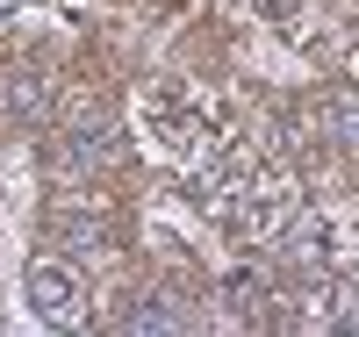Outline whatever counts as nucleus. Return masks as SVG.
<instances>
[{
  "label": "nucleus",
  "mask_w": 359,
  "mask_h": 337,
  "mask_svg": "<svg viewBox=\"0 0 359 337\" xmlns=\"http://www.w3.org/2000/svg\"><path fill=\"white\" fill-rule=\"evenodd\" d=\"M22 287H29V309H36L43 323H79V309H86V280H79V266L72 259H36L22 273Z\"/></svg>",
  "instance_id": "f257e3e1"
},
{
  "label": "nucleus",
  "mask_w": 359,
  "mask_h": 337,
  "mask_svg": "<svg viewBox=\"0 0 359 337\" xmlns=\"http://www.w3.org/2000/svg\"><path fill=\"white\" fill-rule=\"evenodd\" d=\"M57 158H65L72 172H101L123 158V130H115L108 115H72L65 137H57Z\"/></svg>",
  "instance_id": "f03ea898"
},
{
  "label": "nucleus",
  "mask_w": 359,
  "mask_h": 337,
  "mask_svg": "<svg viewBox=\"0 0 359 337\" xmlns=\"http://www.w3.org/2000/svg\"><path fill=\"white\" fill-rule=\"evenodd\" d=\"M187 323H194V316L180 309L172 294H137L130 309H123V330H130V337H172V330H187Z\"/></svg>",
  "instance_id": "7ed1b4c3"
},
{
  "label": "nucleus",
  "mask_w": 359,
  "mask_h": 337,
  "mask_svg": "<svg viewBox=\"0 0 359 337\" xmlns=\"http://www.w3.org/2000/svg\"><path fill=\"white\" fill-rule=\"evenodd\" d=\"M0 101H8V122H15V130H43V122H50V86H43V72H15Z\"/></svg>",
  "instance_id": "20e7f679"
},
{
  "label": "nucleus",
  "mask_w": 359,
  "mask_h": 337,
  "mask_svg": "<svg viewBox=\"0 0 359 337\" xmlns=\"http://www.w3.org/2000/svg\"><path fill=\"white\" fill-rule=\"evenodd\" d=\"M323 130H331L338 151L359 158V94H345V86H338V94H323Z\"/></svg>",
  "instance_id": "39448f33"
}]
</instances>
